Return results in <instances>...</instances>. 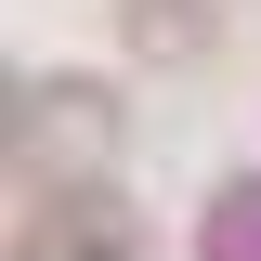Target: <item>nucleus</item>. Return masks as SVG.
<instances>
[{
    "instance_id": "obj_2",
    "label": "nucleus",
    "mask_w": 261,
    "mask_h": 261,
    "mask_svg": "<svg viewBox=\"0 0 261 261\" xmlns=\"http://www.w3.org/2000/svg\"><path fill=\"white\" fill-rule=\"evenodd\" d=\"M105 130H118V92H105V79H53V92H27V144H39V157H53V144L92 157Z\"/></svg>"
},
{
    "instance_id": "obj_4",
    "label": "nucleus",
    "mask_w": 261,
    "mask_h": 261,
    "mask_svg": "<svg viewBox=\"0 0 261 261\" xmlns=\"http://www.w3.org/2000/svg\"><path fill=\"white\" fill-rule=\"evenodd\" d=\"M222 222H248V235H261V196H235V209H222ZM235 261H261V248H235Z\"/></svg>"
},
{
    "instance_id": "obj_3",
    "label": "nucleus",
    "mask_w": 261,
    "mask_h": 261,
    "mask_svg": "<svg viewBox=\"0 0 261 261\" xmlns=\"http://www.w3.org/2000/svg\"><path fill=\"white\" fill-rule=\"evenodd\" d=\"M209 39H222V13H209V0H130V53H209Z\"/></svg>"
},
{
    "instance_id": "obj_1",
    "label": "nucleus",
    "mask_w": 261,
    "mask_h": 261,
    "mask_svg": "<svg viewBox=\"0 0 261 261\" xmlns=\"http://www.w3.org/2000/svg\"><path fill=\"white\" fill-rule=\"evenodd\" d=\"M39 248L53 261H144V235H130V209L105 183H53L39 196Z\"/></svg>"
}]
</instances>
